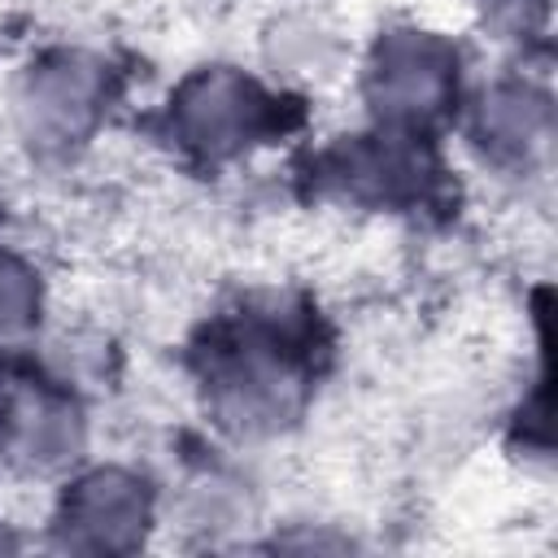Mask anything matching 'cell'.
<instances>
[{
    "instance_id": "cell-1",
    "label": "cell",
    "mask_w": 558,
    "mask_h": 558,
    "mask_svg": "<svg viewBox=\"0 0 558 558\" xmlns=\"http://www.w3.org/2000/svg\"><path fill=\"white\" fill-rule=\"evenodd\" d=\"M371 92L388 118H423L449 92V52L423 35H392L379 48Z\"/></svg>"
},
{
    "instance_id": "cell-2",
    "label": "cell",
    "mask_w": 558,
    "mask_h": 558,
    "mask_svg": "<svg viewBox=\"0 0 558 558\" xmlns=\"http://www.w3.org/2000/svg\"><path fill=\"white\" fill-rule=\"evenodd\" d=\"M262 122V100L248 83L235 74H201L179 96V131L187 144L205 153H231L240 148Z\"/></svg>"
},
{
    "instance_id": "cell-3",
    "label": "cell",
    "mask_w": 558,
    "mask_h": 558,
    "mask_svg": "<svg viewBox=\"0 0 558 558\" xmlns=\"http://www.w3.org/2000/svg\"><path fill=\"white\" fill-rule=\"evenodd\" d=\"M144 532V493L122 471H96L78 484L65 514V536L78 549H131Z\"/></svg>"
},
{
    "instance_id": "cell-4",
    "label": "cell",
    "mask_w": 558,
    "mask_h": 558,
    "mask_svg": "<svg viewBox=\"0 0 558 558\" xmlns=\"http://www.w3.org/2000/svg\"><path fill=\"white\" fill-rule=\"evenodd\" d=\"M96 96H100V70L92 61H83V57L52 61V65L35 70V78L26 83L22 122L35 140L61 144L87 126Z\"/></svg>"
},
{
    "instance_id": "cell-5",
    "label": "cell",
    "mask_w": 558,
    "mask_h": 558,
    "mask_svg": "<svg viewBox=\"0 0 558 558\" xmlns=\"http://www.w3.org/2000/svg\"><path fill=\"white\" fill-rule=\"evenodd\" d=\"M78 440H83V427L70 405L39 397V392L13 397L9 414H4V449L13 462L48 471V466H61L65 458H74Z\"/></svg>"
},
{
    "instance_id": "cell-6",
    "label": "cell",
    "mask_w": 558,
    "mask_h": 558,
    "mask_svg": "<svg viewBox=\"0 0 558 558\" xmlns=\"http://www.w3.org/2000/svg\"><path fill=\"white\" fill-rule=\"evenodd\" d=\"M218 405L235 427H275L292 410V379L275 362L248 357L222 379Z\"/></svg>"
},
{
    "instance_id": "cell-7",
    "label": "cell",
    "mask_w": 558,
    "mask_h": 558,
    "mask_svg": "<svg viewBox=\"0 0 558 558\" xmlns=\"http://www.w3.org/2000/svg\"><path fill=\"white\" fill-rule=\"evenodd\" d=\"M549 109L536 92L523 87H497L493 96H484L480 105V135L497 148V153H523L545 135Z\"/></svg>"
},
{
    "instance_id": "cell-8",
    "label": "cell",
    "mask_w": 558,
    "mask_h": 558,
    "mask_svg": "<svg viewBox=\"0 0 558 558\" xmlns=\"http://www.w3.org/2000/svg\"><path fill=\"white\" fill-rule=\"evenodd\" d=\"M31 305H35L31 275L22 266H13V262H0V331L22 327L26 314H31Z\"/></svg>"
}]
</instances>
